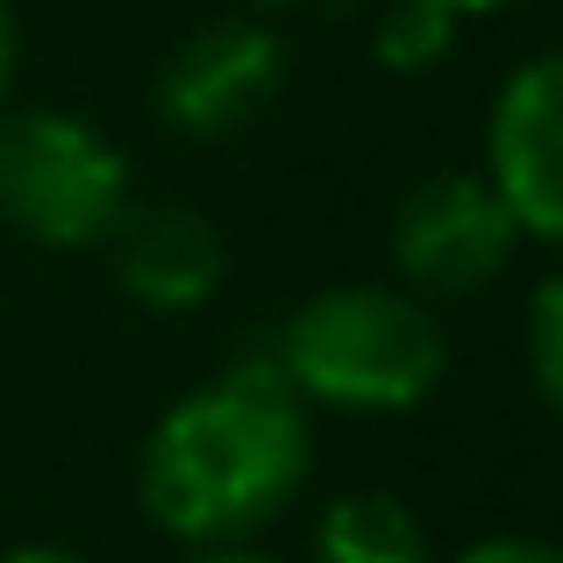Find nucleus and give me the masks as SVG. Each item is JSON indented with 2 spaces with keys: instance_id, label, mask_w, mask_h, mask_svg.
<instances>
[{
  "instance_id": "5",
  "label": "nucleus",
  "mask_w": 563,
  "mask_h": 563,
  "mask_svg": "<svg viewBox=\"0 0 563 563\" xmlns=\"http://www.w3.org/2000/svg\"><path fill=\"white\" fill-rule=\"evenodd\" d=\"M485 179L507 200L514 229L563 250V51L514 65L493 93Z\"/></svg>"
},
{
  "instance_id": "10",
  "label": "nucleus",
  "mask_w": 563,
  "mask_h": 563,
  "mask_svg": "<svg viewBox=\"0 0 563 563\" xmlns=\"http://www.w3.org/2000/svg\"><path fill=\"white\" fill-rule=\"evenodd\" d=\"M528 378H536L542 407L563 421V272L542 278L528 300Z\"/></svg>"
},
{
  "instance_id": "11",
  "label": "nucleus",
  "mask_w": 563,
  "mask_h": 563,
  "mask_svg": "<svg viewBox=\"0 0 563 563\" xmlns=\"http://www.w3.org/2000/svg\"><path fill=\"white\" fill-rule=\"evenodd\" d=\"M456 563H563V550L542 542V536H485V542H471Z\"/></svg>"
},
{
  "instance_id": "14",
  "label": "nucleus",
  "mask_w": 563,
  "mask_h": 563,
  "mask_svg": "<svg viewBox=\"0 0 563 563\" xmlns=\"http://www.w3.org/2000/svg\"><path fill=\"white\" fill-rule=\"evenodd\" d=\"M435 8H450V14H464V22H471V14H493V8H514V0H435Z\"/></svg>"
},
{
  "instance_id": "15",
  "label": "nucleus",
  "mask_w": 563,
  "mask_h": 563,
  "mask_svg": "<svg viewBox=\"0 0 563 563\" xmlns=\"http://www.w3.org/2000/svg\"><path fill=\"white\" fill-rule=\"evenodd\" d=\"M192 563H272V556H257V550H207V556H192Z\"/></svg>"
},
{
  "instance_id": "13",
  "label": "nucleus",
  "mask_w": 563,
  "mask_h": 563,
  "mask_svg": "<svg viewBox=\"0 0 563 563\" xmlns=\"http://www.w3.org/2000/svg\"><path fill=\"white\" fill-rule=\"evenodd\" d=\"M14 51H22V36H14V14L0 0V108H8V86H14Z\"/></svg>"
},
{
  "instance_id": "7",
  "label": "nucleus",
  "mask_w": 563,
  "mask_h": 563,
  "mask_svg": "<svg viewBox=\"0 0 563 563\" xmlns=\"http://www.w3.org/2000/svg\"><path fill=\"white\" fill-rule=\"evenodd\" d=\"M108 257H114V286L151 314H192L221 292L229 272V243L221 229L186 200H151L108 229Z\"/></svg>"
},
{
  "instance_id": "9",
  "label": "nucleus",
  "mask_w": 563,
  "mask_h": 563,
  "mask_svg": "<svg viewBox=\"0 0 563 563\" xmlns=\"http://www.w3.org/2000/svg\"><path fill=\"white\" fill-rule=\"evenodd\" d=\"M456 29H464V14L435 8V0H393V8L378 14L372 51H378L385 71H428V65H442V57H450Z\"/></svg>"
},
{
  "instance_id": "4",
  "label": "nucleus",
  "mask_w": 563,
  "mask_h": 563,
  "mask_svg": "<svg viewBox=\"0 0 563 563\" xmlns=\"http://www.w3.org/2000/svg\"><path fill=\"white\" fill-rule=\"evenodd\" d=\"M521 250L507 200L485 172H435L393 214V272L421 300H471L485 292Z\"/></svg>"
},
{
  "instance_id": "3",
  "label": "nucleus",
  "mask_w": 563,
  "mask_h": 563,
  "mask_svg": "<svg viewBox=\"0 0 563 563\" xmlns=\"http://www.w3.org/2000/svg\"><path fill=\"white\" fill-rule=\"evenodd\" d=\"M129 214V157L65 108H0V221L43 250H93Z\"/></svg>"
},
{
  "instance_id": "1",
  "label": "nucleus",
  "mask_w": 563,
  "mask_h": 563,
  "mask_svg": "<svg viewBox=\"0 0 563 563\" xmlns=\"http://www.w3.org/2000/svg\"><path fill=\"white\" fill-rule=\"evenodd\" d=\"M307 471V399L278 378V364H235L157 413L136 464V499L172 542L229 550L300 499Z\"/></svg>"
},
{
  "instance_id": "16",
  "label": "nucleus",
  "mask_w": 563,
  "mask_h": 563,
  "mask_svg": "<svg viewBox=\"0 0 563 563\" xmlns=\"http://www.w3.org/2000/svg\"><path fill=\"white\" fill-rule=\"evenodd\" d=\"M257 8H278V0H257Z\"/></svg>"
},
{
  "instance_id": "2",
  "label": "nucleus",
  "mask_w": 563,
  "mask_h": 563,
  "mask_svg": "<svg viewBox=\"0 0 563 563\" xmlns=\"http://www.w3.org/2000/svg\"><path fill=\"white\" fill-rule=\"evenodd\" d=\"M278 378L329 413H413L450 372L435 314L407 286H329L278 329Z\"/></svg>"
},
{
  "instance_id": "6",
  "label": "nucleus",
  "mask_w": 563,
  "mask_h": 563,
  "mask_svg": "<svg viewBox=\"0 0 563 563\" xmlns=\"http://www.w3.org/2000/svg\"><path fill=\"white\" fill-rule=\"evenodd\" d=\"M286 86V43L264 22H207L192 29L157 71V114L179 136H235Z\"/></svg>"
},
{
  "instance_id": "12",
  "label": "nucleus",
  "mask_w": 563,
  "mask_h": 563,
  "mask_svg": "<svg viewBox=\"0 0 563 563\" xmlns=\"http://www.w3.org/2000/svg\"><path fill=\"white\" fill-rule=\"evenodd\" d=\"M0 563H93V556H79V550H65V542H14Z\"/></svg>"
},
{
  "instance_id": "8",
  "label": "nucleus",
  "mask_w": 563,
  "mask_h": 563,
  "mask_svg": "<svg viewBox=\"0 0 563 563\" xmlns=\"http://www.w3.org/2000/svg\"><path fill=\"white\" fill-rule=\"evenodd\" d=\"M314 563H435L428 536L393 493H343L314 528Z\"/></svg>"
}]
</instances>
